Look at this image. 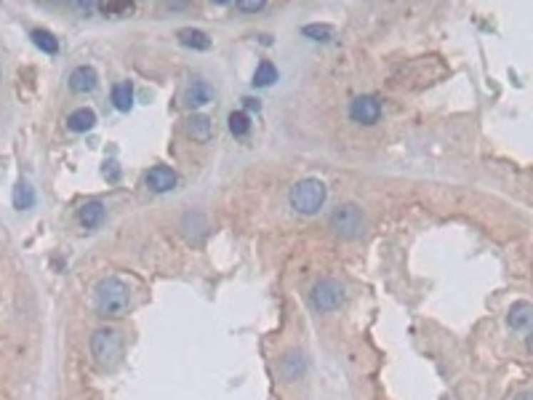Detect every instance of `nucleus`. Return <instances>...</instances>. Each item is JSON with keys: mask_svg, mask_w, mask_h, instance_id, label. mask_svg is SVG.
<instances>
[{"mask_svg": "<svg viewBox=\"0 0 533 400\" xmlns=\"http://www.w3.org/2000/svg\"><path fill=\"white\" fill-rule=\"evenodd\" d=\"M131 304V291L121 278H104L93 291V307L101 318H123Z\"/></svg>", "mask_w": 533, "mask_h": 400, "instance_id": "f257e3e1", "label": "nucleus"}, {"mask_svg": "<svg viewBox=\"0 0 533 400\" xmlns=\"http://www.w3.org/2000/svg\"><path fill=\"white\" fill-rule=\"evenodd\" d=\"M325 198H328V187L323 184L320 179L315 176H307V179H299L296 184L291 187V209L302 216H312L325 206Z\"/></svg>", "mask_w": 533, "mask_h": 400, "instance_id": "f03ea898", "label": "nucleus"}, {"mask_svg": "<svg viewBox=\"0 0 533 400\" xmlns=\"http://www.w3.org/2000/svg\"><path fill=\"white\" fill-rule=\"evenodd\" d=\"M91 355L101 371H112L121 363L123 336L118 329H96L91 336Z\"/></svg>", "mask_w": 533, "mask_h": 400, "instance_id": "7ed1b4c3", "label": "nucleus"}, {"mask_svg": "<svg viewBox=\"0 0 533 400\" xmlns=\"http://www.w3.org/2000/svg\"><path fill=\"white\" fill-rule=\"evenodd\" d=\"M365 214L357 203H342L331 214V230L344 240H355L365 232Z\"/></svg>", "mask_w": 533, "mask_h": 400, "instance_id": "20e7f679", "label": "nucleus"}, {"mask_svg": "<svg viewBox=\"0 0 533 400\" xmlns=\"http://www.w3.org/2000/svg\"><path fill=\"white\" fill-rule=\"evenodd\" d=\"M310 304L315 312H333L344 304V286L333 278L318 280L310 291Z\"/></svg>", "mask_w": 533, "mask_h": 400, "instance_id": "39448f33", "label": "nucleus"}, {"mask_svg": "<svg viewBox=\"0 0 533 400\" xmlns=\"http://www.w3.org/2000/svg\"><path fill=\"white\" fill-rule=\"evenodd\" d=\"M350 118H352V123H360V126L379 123V118H382V101H379V96H371V94L355 96L352 104H350Z\"/></svg>", "mask_w": 533, "mask_h": 400, "instance_id": "423d86ee", "label": "nucleus"}, {"mask_svg": "<svg viewBox=\"0 0 533 400\" xmlns=\"http://www.w3.org/2000/svg\"><path fill=\"white\" fill-rule=\"evenodd\" d=\"M144 184H147V190L158 192V195H163V192H171L173 187H176V171L168 169V166H155V169L147 171Z\"/></svg>", "mask_w": 533, "mask_h": 400, "instance_id": "0eeeda50", "label": "nucleus"}, {"mask_svg": "<svg viewBox=\"0 0 533 400\" xmlns=\"http://www.w3.org/2000/svg\"><path fill=\"white\" fill-rule=\"evenodd\" d=\"M280 376L285 381H299L304 376V371H307V358H304V352L299 350H288L285 355L280 358Z\"/></svg>", "mask_w": 533, "mask_h": 400, "instance_id": "6e6552de", "label": "nucleus"}, {"mask_svg": "<svg viewBox=\"0 0 533 400\" xmlns=\"http://www.w3.org/2000/svg\"><path fill=\"white\" fill-rule=\"evenodd\" d=\"M99 86V75L91 64H81L70 72V91L72 94H91Z\"/></svg>", "mask_w": 533, "mask_h": 400, "instance_id": "1a4fd4ad", "label": "nucleus"}, {"mask_svg": "<svg viewBox=\"0 0 533 400\" xmlns=\"http://www.w3.org/2000/svg\"><path fill=\"white\" fill-rule=\"evenodd\" d=\"M104 214H107V209H104L101 200H88V203H83L81 209H78V221H81L86 230H96L101 221H104Z\"/></svg>", "mask_w": 533, "mask_h": 400, "instance_id": "9d476101", "label": "nucleus"}, {"mask_svg": "<svg viewBox=\"0 0 533 400\" xmlns=\"http://www.w3.org/2000/svg\"><path fill=\"white\" fill-rule=\"evenodd\" d=\"M533 320V307L531 301H514L509 312H507V326L512 331H528Z\"/></svg>", "mask_w": 533, "mask_h": 400, "instance_id": "9b49d317", "label": "nucleus"}, {"mask_svg": "<svg viewBox=\"0 0 533 400\" xmlns=\"http://www.w3.org/2000/svg\"><path fill=\"white\" fill-rule=\"evenodd\" d=\"M211 99H213V89L208 83H203V80L192 83L190 89L184 91V107H190V110H200Z\"/></svg>", "mask_w": 533, "mask_h": 400, "instance_id": "f8f14e48", "label": "nucleus"}, {"mask_svg": "<svg viewBox=\"0 0 533 400\" xmlns=\"http://www.w3.org/2000/svg\"><path fill=\"white\" fill-rule=\"evenodd\" d=\"M96 126V112L91 110V107H78V110L70 112V118H67V129L72 131V134H86V131H91Z\"/></svg>", "mask_w": 533, "mask_h": 400, "instance_id": "ddd939ff", "label": "nucleus"}, {"mask_svg": "<svg viewBox=\"0 0 533 400\" xmlns=\"http://www.w3.org/2000/svg\"><path fill=\"white\" fill-rule=\"evenodd\" d=\"M179 43L184 46V49H192V51H208L211 49V38H208V32L203 30H192V27H187V30H179Z\"/></svg>", "mask_w": 533, "mask_h": 400, "instance_id": "4468645a", "label": "nucleus"}, {"mask_svg": "<svg viewBox=\"0 0 533 400\" xmlns=\"http://www.w3.org/2000/svg\"><path fill=\"white\" fill-rule=\"evenodd\" d=\"M211 118L208 115H192L190 120H187V134H190L195 141H208L211 139Z\"/></svg>", "mask_w": 533, "mask_h": 400, "instance_id": "2eb2a0df", "label": "nucleus"}, {"mask_svg": "<svg viewBox=\"0 0 533 400\" xmlns=\"http://www.w3.org/2000/svg\"><path fill=\"white\" fill-rule=\"evenodd\" d=\"M112 104H115L121 112H128L133 107V86L128 83V80H123V83H115V86H112Z\"/></svg>", "mask_w": 533, "mask_h": 400, "instance_id": "dca6fc26", "label": "nucleus"}, {"mask_svg": "<svg viewBox=\"0 0 533 400\" xmlns=\"http://www.w3.org/2000/svg\"><path fill=\"white\" fill-rule=\"evenodd\" d=\"M275 80H278V67H275L272 61L264 59L262 64L256 67V72H253V80H251V83L256 86V89H270V86L275 83Z\"/></svg>", "mask_w": 533, "mask_h": 400, "instance_id": "f3484780", "label": "nucleus"}, {"mask_svg": "<svg viewBox=\"0 0 533 400\" xmlns=\"http://www.w3.org/2000/svg\"><path fill=\"white\" fill-rule=\"evenodd\" d=\"M14 206L19 211H27L35 206V190H32L27 181H16V187H14Z\"/></svg>", "mask_w": 533, "mask_h": 400, "instance_id": "a211bd4d", "label": "nucleus"}, {"mask_svg": "<svg viewBox=\"0 0 533 400\" xmlns=\"http://www.w3.org/2000/svg\"><path fill=\"white\" fill-rule=\"evenodd\" d=\"M32 43L43 51V54H59V40L54 38V32L49 30H32Z\"/></svg>", "mask_w": 533, "mask_h": 400, "instance_id": "6ab92c4d", "label": "nucleus"}, {"mask_svg": "<svg viewBox=\"0 0 533 400\" xmlns=\"http://www.w3.org/2000/svg\"><path fill=\"white\" fill-rule=\"evenodd\" d=\"M227 123H230L232 136H238V139H243V136H248V131H251V118H248V115H245L243 110L230 112V118H227Z\"/></svg>", "mask_w": 533, "mask_h": 400, "instance_id": "aec40b11", "label": "nucleus"}, {"mask_svg": "<svg viewBox=\"0 0 533 400\" xmlns=\"http://www.w3.org/2000/svg\"><path fill=\"white\" fill-rule=\"evenodd\" d=\"M96 9L104 16H128L136 6L133 3H123V0H110V3H96Z\"/></svg>", "mask_w": 533, "mask_h": 400, "instance_id": "412c9836", "label": "nucleus"}, {"mask_svg": "<svg viewBox=\"0 0 533 400\" xmlns=\"http://www.w3.org/2000/svg\"><path fill=\"white\" fill-rule=\"evenodd\" d=\"M302 35L310 40H318V43H328L333 38V27L331 24H304L302 27Z\"/></svg>", "mask_w": 533, "mask_h": 400, "instance_id": "4be33fe9", "label": "nucleus"}, {"mask_svg": "<svg viewBox=\"0 0 533 400\" xmlns=\"http://www.w3.org/2000/svg\"><path fill=\"white\" fill-rule=\"evenodd\" d=\"M264 6H267L264 0H256V3H243V0H238V3H235V9L243 11V14H259Z\"/></svg>", "mask_w": 533, "mask_h": 400, "instance_id": "5701e85b", "label": "nucleus"}, {"mask_svg": "<svg viewBox=\"0 0 533 400\" xmlns=\"http://www.w3.org/2000/svg\"><path fill=\"white\" fill-rule=\"evenodd\" d=\"M104 176H107V179H112V181L121 176V169H118V163H115V160L104 163Z\"/></svg>", "mask_w": 533, "mask_h": 400, "instance_id": "b1692460", "label": "nucleus"}, {"mask_svg": "<svg viewBox=\"0 0 533 400\" xmlns=\"http://www.w3.org/2000/svg\"><path fill=\"white\" fill-rule=\"evenodd\" d=\"M243 101H245V110H256V112H259V110H262V104H259V99H253V96H245V99H243Z\"/></svg>", "mask_w": 533, "mask_h": 400, "instance_id": "393cba45", "label": "nucleus"}, {"mask_svg": "<svg viewBox=\"0 0 533 400\" xmlns=\"http://www.w3.org/2000/svg\"><path fill=\"white\" fill-rule=\"evenodd\" d=\"M514 400H531V392H520V395H517Z\"/></svg>", "mask_w": 533, "mask_h": 400, "instance_id": "a878e982", "label": "nucleus"}]
</instances>
